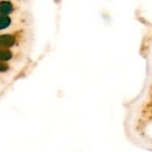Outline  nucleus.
Masks as SVG:
<instances>
[{
	"label": "nucleus",
	"mask_w": 152,
	"mask_h": 152,
	"mask_svg": "<svg viewBox=\"0 0 152 152\" xmlns=\"http://www.w3.org/2000/svg\"><path fill=\"white\" fill-rule=\"evenodd\" d=\"M11 11V4L9 3L3 2L0 4V14L8 13Z\"/></svg>",
	"instance_id": "f03ea898"
},
{
	"label": "nucleus",
	"mask_w": 152,
	"mask_h": 152,
	"mask_svg": "<svg viewBox=\"0 0 152 152\" xmlns=\"http://www.w3.org/2000/svg\"><path fill=\"white\" fill-rule=\"evenodd\" d=\"M11 57V53L6 50H0V59L6 60Z\"/></svg>",
	"instance_id": "20e7f679"
},
{
	"label": "nucleus",
	"mask_w": 152,
	"mask_h": 152,
	"mask_svg": "<svg viewBox=\"0 0 152 152\" xmlns=\"http://www.w3.org/2000/svg\"><path fill=\"white\" fill-rule=\"evenodd\" d=\"M13 43V38L11 36H1L0 45H11Z\"/></svg>",
	"instance_id": "f257e3e1"
},
{
	"label": "nucleus",
	"mask_w": 152,
	"mask_h": 152,
	"mask_svg": "<svg viewBox=\"0 0 152 152\" xmlns=\"http://www.w3.org/2000/svg\"><path fill=\"white\" fill-rule=\"evenodd\" d=\"M6 69V67L4 65V64H2V63H0V70H4Z\"/></svg>",
	"instance_id": "39448f33"
},
{
	"label": "nucleus",
	"mask_w": 152,
	"mask_h": 152,
	"mask_svg": "<svg viewBox=\"0 0 152 152\" xmlns=\"http://www.w3.org/2000/svg\"><path fill=\"white\" fill-rule=\"evenodd\" d=\"M10 23V20L7 17H0V28L7 27Z\"/></svg>",
	"instance_id": "7ed1b4c3"
}]
</instances>
